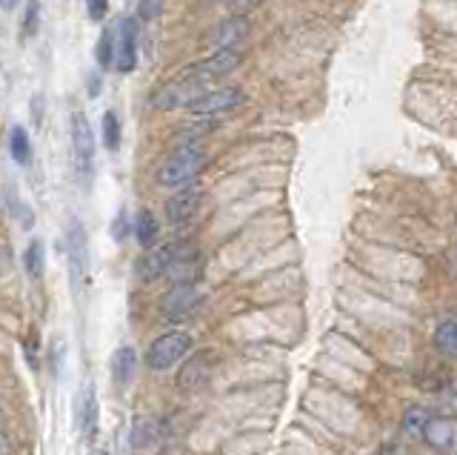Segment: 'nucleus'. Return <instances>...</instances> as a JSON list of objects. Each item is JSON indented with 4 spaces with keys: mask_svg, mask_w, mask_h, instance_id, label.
<instances>
[{
    "mask_svg": "<svg viewBox=\"0 0 457 455\" xmlns=\"http://www.w3.org/2000/svg\"><path fill=\"white\" fill-rule=\"evenodd\" d=\"M240 66V52L237 49H226V52H212L209 58L192 63L189 69H183L178 78H171L163 83L161 89L152 95V106L154 109H192L200 97L209 89H214V83L226 78L228 72H235Z\"/></svg>",
    "mask_w": 457,
    "mask_h": 455,
    "instance_id": "f257e3e1",
    "label": "nucleus"
},
{
    "mask_svg": "<svg viewBox=\"0 0 457 455\" xmlns=\"http://www.w3.org/2000/svg\"><path fill=\"white\" fill-rule=\"evenodd\" d=\"M206 161H209L206 149L195 144V140H189V144H180L161 164V169H157V181H161V187H169V190L189 187V183L204 173Z\"/></svg>",
    "mask_w": 457,
    "mask_h": 455,
    "instance_id": "f03ea898",
    "label": "nucleus"
},
{
    "mask_svg": "<svg viewBox=\"0 0 457 455\" xmlns=\"http://www.w3.org/2000/svg\"><path fill=\"white\" fill-rule=\"evenodd\" d=\"M69 135H71V158H75V173L80 187L86 190L92 183V173H95V132L92 123L83 112H75L69 123Z\"/></svg>",
    "mask_w": 457,
    "mask_h": 455,
    "instance_id": "7ed1b4c3",
    "label": "nucleus"
},
{
    "mask_svg": "<svg viewBox=\"0 0 457 455\" xmlns=\"http://www.w3.org/2000/svg\"><path fill=\"white\" fill-rule=\"evenodd\" d=\"M192 350V335L186 333H166L161 338H154L149 350H146V367L154 373H163V369L175 367L183 361Z\"/></svg>",
    "mask_w": 457,
    "mask_h": 455,
    "instance_id": "20e7f679",
    "label": "nucleus"
},
{
    "mask_svg": "<svg viewBox=\"0 0 457 455\" xmlns=\"http://www.w3.org/2000/svg\"><path fill=\"white\" fill-rule=\"evenodd\" d=\"M66 258L71 287L83 292L86 278H89V247H86V230L80 221H69L66 226Z\"/></svg>",
    "mask_w": 457,
    "mask_h": 455,
    "instance_id": "39448f33",
    "label": "nucleus"
},
{
    "mask_svg": "<svg viewBox=\"0 0 457 455\" xmlns=\"http://www.w3.org/2000/svg\"><path fill=\"white\" fill-rule=\"evenodd\" d=\"M243 104V89L237 87H218V89H209L200 101L189 109L195 118H214L220 112H228Z\"/></svg>",
    "mask_w": 457,
    "mask_h": 455,
    "instance_id": "423d86ee",
    "label": "nucleus"
},
{
    "mask_svg": "<svg viewBox=\"0 0 457 455\" xmlns=\"http://www.w3.org/2000/svg\"><path fill=\"white\" fill-rule=\"evenodd\" d=\"M137 66V21L123 18L118 23V46H114V69L129 75Z\"/></svg>",
    "mask_w": 457,
    "mask_h": 455,
    "instance_id": "0eeeda50",
    "label": "nucleus"
},
{
    "mask_svg": "<svg viewBox=\"0 0 457 455\" xmlns=\"http://www.w3.org/2000/svg\"><path fill=\"white\" fill-rule=\"evenodd\" d=\"M200 201H204V190L195 187V183H189V187L178 190V192L166 201V221H169V223H175V226L189 223V221L197 215Z\"/></svg>",
    "mask_w": 457,
    "mask_h": 455,
    "instance_id": "6e6552de",
    "label": "nucleus"
},
{
    "mask_svg": "<svg viewBox=\"0 0 457 455\" xmlns=\"http://www.w3.org/2000/svg\"><path fill=\"white\" fill-rule=\"evenodd\" d=\"M212 367H214V352L204 350V352H195L189 361L180 367L178 373V387L183 392H195L200 390L204 383L212 378Z\"/></svg>",
    "mask_w": 457,
    "mask_h": 455,
    "instance_id": "1a4fd4ad",
    "label": "nucleus"
},
{
    "mask_svg": "<svg viewBox=\"0 0 457 455\" xmlns=\"http://www.w3.org/2000/svg\"><path fill=\"white\" fill-rule=\"evenodd\" d=\"M249 38V21L243 15H232L223 23H218L209 35V46L214 52H226V49H240L243 40Z\"/></svg>",
    "mask_w": 457,
    "mask_h": 455,
    "instance_id": "9d476101",
    "label": "nucleus"
},
{
    "mask_svg": "<svg viewBox=\"0 0 457 455\" xmlns=\"http://www.w3.org/2000/svg\"><path fill=\"white\" fill-rule=\"evenodd\" d=\"M197 304H200V295L195 290V283H175L163 298V318L183 321L192 316Z\"/></svg>",
    "mask_w": 457,
    "mask_h": 455,
    "instance_id": "9b49d317",
    "label": "nucleus"
},
{
    "mask_svg": "<svg viewBox=\"0 0 457 455\" xmlns=\"http://www.w3.org/2000/svg\"><path fill=\"white\" fill-rule=\"evenodd\" d=\"M180 247H183L180 240H175V244H163V247H157V249H149V252L137 261V275H140L143 281H154V278L166 275L169 269H171V264H175Z\"/></svg>",
    "mask_w": 457,
    "mask_h": 455,
    "instance_id": "f8f14e48",
    "label": "nucleus"
},
{
    "mask_svg": "<svg viewBox=\"0 0 457 455\" xmlns=\"http://www.w3.org/2000/svg\"><path fill=\"white\" fill-rule=\"evenodd\" d=\"M166 275L175 283H195L200 275V252L192 244H183L175 264H171V269Z\"/></svg>",
    "mask_w": 457,
    "mask_h": 455,
    "instance_id": "ddd939ff",
    "label": "nucleus"
},
{
    "mask_svg": "<svg viewBox=\"0 0 457 455\" xmlns=\"http://www.w3.org/2000/svg\"><path fill=\"white\" fill-rule=\"evenodd\" d=\"M457 438V424L452 418H428L426 430H423V441L435 450H449Z\"/></svg>",
    "mask_w": 457,
    "mask_h": 455,
    "instance_id": "4468645a",
    "label": "nucleus"
},
{
    "mask_svg": "<svg viewBox=\"0 0 457 455\" xmlns=\"http://www.w3.org/2000/svg\"><path fill=\"white\" fill-rule=\"evenodd\" d=\"M78 421H80V430L83 435H95L97 430V395L92 383H86L83 392H80V401H78Z\"/></svg>",
    "mask_w": 457,
    "mask_h": 455,
    "instance_id": "2eb2a0df",
    "label": "nucleus"
},
{
    "mask_svg": "<svg viewBox=\"0 0 457 455\" xmlns=\"http://www.w3.org/2000/svg\"><path fill=\"white\" fill-rule=\"evenodd\" d=\"M135 367H137V352L132 347H120L118 352L112 355V378L118 387H126L129 381L135 375Z\"/></svg>",
    "mask_w": 457,
    "mask_h": 455,
    "instance_id": "dca6fc26",
    "label": "nucleus"
},
{
    "mask_svg": "<svg viewBox=\"0 0 457 455\" xmlns=\"http://www.w3.org/2000/svg\"><path fill=\"white\" fill-rule=\"evenodd\" d=\"M132 232H135L137 244L143 249H152L154 247V240H157V221H154V215H152L149 209H140L137 212V218L132 223Z\"/></svg>",
    "mask_w": 457,
    "mask_h": 455,
    "instance_id": "f3484780",
    "label": "nucleus"
},
{
    "mask_svg": "<svg viewBox=\"0 0 457 455\" xmlns=\"http://www.w3.org/2000/svg\"><path fill=\"white\" fill-rule=\"evenodd\" d=\"M9 152H12L14 164H21V166H29V161H32V144H29V132L23 130V126H12Z\"/></svg>",
    "mask_w": 457,
    "mask_h": 455,
    "instance_id": "a211bd4d",
    "label": "nucleus"
},
{
    "mask_svg": "<svg viewBox=\"0 0 457 455\" xmlns=\"http://www.w3.org/2000/svg\"><path fill=\"white\" fill-rule=\"evenodd\" d=\"M435 347L446 358H457V321H446L435 330Z\"/></svg>",
    "mask_w": 457,
    "mask_h": 455,
    "instance_id": "6ab92c4d",
    "label": "nucleus"
},
{
    "mask_svg": "<svg viewBox=\"0 0 457 455\" xmlns=\"http://www.w3.org/2000/svg\"><path fill=\"white\" fill-rule=\"evenodd\" d=\"M114 46H118V26H109L97 40V63L104 69L114 66Z\"/></svg>",
    "mask_w": 457,
    "mask_h": 455,
    "instance_id": "aec40b11",
    "label": "nucleus"
},
{
    "mask_svg": "<svg viewBox=\"0 0 457 455\" xmlns=\"http://www.w3.org/2000/svg\"><path fill=\"white\" fill-rule=\"evenodd\" d=\"M157 435H161V426H157V421L152 418H140L135 424V430H132V447L143 450V447H152Z\"/></svg>",
    "mask_w": 457,
    "mask_h": 455,
    "instance_id": "412c9836",
    "label": "nucleus"
},
{
    "mask_svg": "<svg viewBox=\"0 0 457 455\" xmlns=\"http://www.w3.org/2000/svg\"><path fill=\"white\" fill-rule=\"evenodd\" d=\"M428 418H432V416H428V409H426V407L411 404V407L403 412V426H406V433H411V435H423Z\"/></svg>",
    "mask_w": 457,
    "mask_h": 455,
    "instance_id": "4be33fe9",
    "label": "nucleus"
},
{
    "mask_svg": "<svg viewBox=\"0 0 457 455\" xmlns=\"http://www.w3.org/2000/svg\"><path fill=\"white\" fill-rule=\"evenodd\" d=\"M120 138H123V132H120V118L109 109L106 115H104V144H106V149L109 152H118Z\"/></svg>",
    "mask_w": 457,
    "mask_h": 455,
    "instance_id": "5701e85b",
    "label": "nucleus"
},
{
    "mask_svg": "<svg viewBox=\"0 0 457 455\" xmlns=\"http://www.w3.org/2000/svg\"><path fill=\"white\" fill-rule=\"evenodd\" d=\"M23 266H26V273L32 275L35 281H40V275H43V249H40V240H32V244L26 247V252H23Z\"/></svg>",
    "mask_w": 457,
    "mask_h": 455,
    "instance_id": "b1692460",
    "label": "nucleus"
},
{
    "mask_svg": "<svg viewBox=\"0 0 457 455\" xmlns=\"http://www.w3.org/2000/svg\"><path fill=\"white\" fill-rule=\"evenodd\" d=\"M109 12V0H86V15L92 21H104Z\"/></svg>",
    "mask_w": 457,
    "mask_h": 455,
    "instance_id": "393cba45",
    "label": "nucleus"
},
{
    "mask_svg": "<svg viewBox=\"0 0 457 455\" xmlns=\"http://www.w3.org/2000/svg\"><path fill=\"white\" fill-rule=\"evenodd\" d=\"M157 12H161V0H140V18L152 21Z\"/></svg>",
    "mask_w": 457,
    "mask_h": 455,
    "instance_id": "a878e982",
    "label": "nucleus"
},
{
    "mask_svg": "<svg viewBox=\"0 0 457 455\" xmlns=\"http://www.w3.org/2000/svg\"><path fill=\"white\" fill-rule=\"evenodd\" d=\"M112 235H114V240H123L129 235V218H126V212H120L118 221L112 223Z\"/></svg>",
    "mask_w": 457,
    "mask_h": 455,
    "instance_id": "bb28decb",
    "label": "nucleus"
},
{
    "mask_svg": "<svg viewBox=\"0 0 457 455\" xmlns=\"http://www.w3.org/2000/svg\"><path fill=\"white\" fill-rule=\"evenodd\" d=\"M226 4L232 6V12H235V15H243V12L254 9L257 4H263V0H226Z\"/></svg>",
    "mask_w": 457,
    "mask_h": 455,
    "instance_id": "cd10ccee",
    "label": "nucleus"
},
{
    "mask_svg": "<svg viewBox=\"0 0 457 455\" xmlns=\"http://www.w3.org/2000/svg\"><path fill=\"white\" fill-rule=\"evenodd\" d=\"M35 26H37V4L32 0V4H29V15H26V23H23L26 35H35Z\"/></svg>",
    "mask_w": 457,
    "mask_h": 455,
    "instance_id": "c85d7f7f",
    "label": "nucleus"
},
{
    "mask_svg": "<svg viewBox=\"0 0 457 455\" xmlns=\"http://www.w3.org/2000/svg\"><path fill=\"white\" fill-rule=\"evenodd\" d=\"M0 455H12V441L0 433Z\"/></svg>",
    "mask_w": 457,
    "mask_h": 455,
    "instance_id": "c756f323",
    "label": "nucleus"
},
{
    "mask_svg": "<svg viewBox=\"0 0 457 455\" xmlns=\"http://www.w3.org/2000/svg\"><path fill=\"white\" fill-rule=\"evenodd\" d=\"M97 92H100V78L95 75V78L89 80V95H92V97H97Z\"/></svg>",
    "mask_w": 457,
    "mask_h": 455,
    "instance_id": "7c9ffc66",
    "label": "nucleus"
},
{
    "mask_svg": "<svg viewBox=\"0 0 457 455\" xmlns=\"http://www.w3.org/2000/svg\"><path fill=\"white\" fill-rule=\"evenodd\" d=\"M14 6H18V0H0V9H14Z\"/></svg>",
    "mask_w": 457,
    "mask_h": 455,
    "instance_id": "2f4dec72",
    "label": "nucleus"
}]
</instances>
